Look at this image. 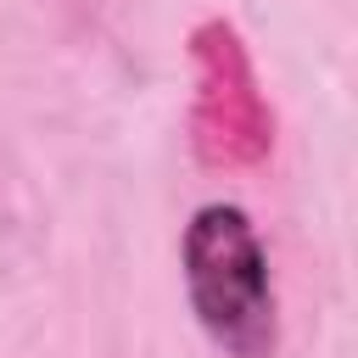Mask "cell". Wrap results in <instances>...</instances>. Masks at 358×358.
I'll return each instance as SVG.
<instances>
[{
  "mask_svg": "<svg viewBox=\"0 0 358 358\" xmlns=\"http://www.w3.org/2000/svg\"><path fill=\"white\" fill-rule=\"evenodd\" d=\"M185 285L201 330L229 358L274 352V280L252 218L229 201H207L185 229Z\"/></svg>",
  "mask_w": 358,
  "mask_h": 358,
  "instance_id": "6da1fadb",
  "label": "cell"
}]
</instances>
